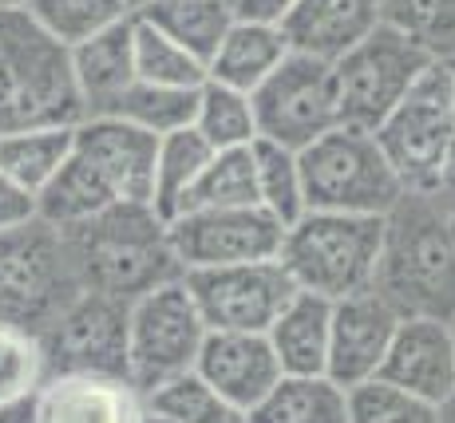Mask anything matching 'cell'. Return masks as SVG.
Wrapping results in <instances>:
<instances>
[{"mask_svg":"<svg viewBox=\"0 0 455 423\" xmlns=\"http://www.w3.org/2000/svg\"><path fill=\"white\" fill-rule=\"evenodd\" d=\"M159 135L119 116H84L60 174L36 194V214L76 226L119 202H151Z\"/></svg>","mask_w":455,"mask_h":423,"instance_id":"obj_1","label":"cell"},{"mask_svg":"<svg viewBox=\"0 0 455 423\" xmlns=\"http://www.w3.org/2000/svg\"><path fill=\"white\" fill-rule=\"evenodd\" d=\"M372 289L400 316H455V230L448 194H408L384 214Z\"/></svg>","mask_w":455,"mask_h":423,"instance_id":"obj_2","label":"cell"},{"mask_svg":"<svg viewBox=\"0 0 455 423\" xmlns=\"http://www.w3.org/2000/svg\"><path fill=\"white\" fill-rule=\"evenodd\" d=\"M64 234L84 289L135 301L147 289L182 277L166 218L151 202H119L76 226H64Z\"/></svg>","mask_w":455,"mask_h":423,"instance_id":"obj_3","label":"cell"},{"mask_svg":"<svg viewBox=\"0 0 455 423\" xmlns=\"http://www.w3.org/2000/svg\"><path fill=\"white\" fill-rule=\"evenodd\" d=\"M72 60L24 8H0V135L36 123H80Z\"/></svg>","mask_w":455,"mask_h":423,"instance_id":"obj_4","label":"cell"},{"mask_svg":"<svg viewBox=\"0 0 455 423\" xmlns=\"http://www.w3.org/2000/svg\"><path fill=\"white\" fill-rule=\"evenodd\" d=\"M384 242V214H340V210H305L285 226L277 261L297 289L317 297H348L372 289Z\"/></svg>","mask_w":455,"mask_h":423,"instance_id":"obj_5","label":"cell"},{"mask_svg":"<svg viewBox=\"0 0 455 423\" xmlns=\"http://www.w3.org/2000/svg\"><path fill=\"white\" fill-rule=\"evenodd\" d=\"M84 293L64 226L32 214L0 230V321L40 332Z\"/></svg>","mask_w":455,"mask_h":423,"instance_id":"obj_6","label":"cell"},{"mask_svg":"<svg viewBox=\"0 0 455 423\" xmlns=\"http://www.w3.org/2000/svg\"><path fill=\"white\" fill-rule=\"evenodd\" d=\"M305 210H340V214H388L404 198L372 131L337 123L309 147H301Z\"/></svg>","mask_w":455,"mask_h":423,"instance_id":"obj_7","label":"cell"},{"mask_svg":"<svg viewBox=\"0 0 455 423\" xmlns=\"http://www.w3.org/2000/svg\"><path fill=\"white\" fill-rule=\"evenodd\" d=\"M451 100L455 68L427 64L404 100L376 123V143L392 163L408 194H443V166H448L451 139Z\"/></svg>","mask_w":455,"mask_h":423,"instance_id":"obj_8","label":"cell"},{"mask_svg":"<svg viewBox=\"0 0 455 423\" xmlns=\"http://www.w3.org/2000/svg\"><path fill=\"white\" fill-rule=\"evenodd\" d=\"M203 340L206 321L187 277H171L127 301V376L139 392L190 372Z\"/></svg>","mask_w":455,"mask_h":423,"instance_id":"obj_9","label":"cell"},{"mask_svg":"<svg viewBox=\"0 0 455 423\" xmlns=\"http://www.w3.org/2000/svg\"><path fill=\"white\" fill-rule=\"evenodd\" d=\"M258 139H274L282 147H309L317 135L340 123L337 76L329 60L290 52L258 87L250 92Z\"/></svg>","mask_w":455,"mask_h":423,"instance_id":"obj_10","label":"cell"},{"mask_svg":"<svg viewBox=\"0 0 455 423\" xmlns=\"http://www.w3.org/2000/svg\"><path fill=\"white\" fill-rule=\"evenodd\" d=\"M427 64L432 60L416 44H408L388 24H376L369 36L356 40L332 64L340 123L361 127V131H376V123L404 100V92L416 84Z\"/></svg>","mask_w":455,"mask_h":423,"instance_id":"obj_11","label":"cell"},{"mask_svg":"<svg viewBox=\"0 0 455 423\" xmlns=\"http://www.w3.org/2000/svg\"><path fill=\"white\" fill-rule=\"evenodd\" d=\"M182 277H187L190 293H195V305L203 313L206 329L266 332L297 293L293 277L277 258L187 269Z\"/></svg>","mask_w":455,"mask_h":423,"instance_id":"obj_12","label":"cell"},{"mask_svg":"<svg viewBox=\"0 0 455 423\" xmlns=\"http://www.w3.org/2000/svg\"><path fill=\"white\" fill-rule=\"evenodd\" d=\"M48 372L127 376V301L100 289H84L48 329L40 332Z\"/></svg>","mask_w":455,"mask_h":423,"instance_id":"obj_13","label":"cell"},{"mask_svg":"<svg viewBox=\"0 0 455 423\" xmlns=\"http://www.w3.org/2000/svg\"><path fill=\"white\" fill-rule=\"evenodd\" d=\"M174 258L182 273L234 266V261L277 258L285 226L261 206H222V210H190L166 218Z\"/></svg>","mask_w":455,"mask_h":423,"instance_id":"obj_14","label":"cell"},{"mask_svg":"<svg viewBox=\"0 0 455 423\" xmlns=\"http://www.w3.org/2000/svg\"><path fill=\"white\" fill-rule=\"evenodd\" d=\"M195 372L218 392V400L238 419H250L261 408L274 384L282 380V364L266 332H238V329H206L198 348Z\"/></svg>","mask_w":455,"mask_h":423,"instance_id":"obj_15","label":"cell"},{"mask_svg":"<svg viewBox=\"0 0 455 423\" xmlns=\"http://www.w3.org/2000/svg\"><path fill=\"white\" fill-rule=\"evenodd\" d=\"M384 380L408 387L435 411L455 400V337L440 316H400L392 345L384 352Z\"/></svg>","mask_w":455,"mask_h":423,"instance_id":"obj_16","label":"cell"},{"mask_svg":"<svg viewBox=\"0 0 455 423\" xmlns=\"http://www.w3.org/2000/svg\"><path fill=\"white\" fill-rule=\"evenodd\" d=\"M396 324H400V313L384 301L376 289L337 297V301H332V316H329L325 372L345 387L376 376L384 364V352L392 345Z\"/></svg>","mask_w":455,"mask_h":423,"instance_id":"obj_17","label":"cell"},{"mask_svg":"<svg viewBox=\"0 0 455 423\" xmlns=\"http://www.w3.org/2000/svg\"><path fill=\"white\" fill-rule=\"evenodd\" d=\"M32 419L40 423H124L143 419L139 387L119 376L48 372L32 395Z\"/></svg>","mask_w":455,"mask_h":423,"instance_id":"obj_18","label":"cell"},{"mask_svg":"<svg viewBox=\"0 0 455 423\" xmlns=\"http://www.w3.org/2000/svg\"><path fill=\"white\" fill-rule=\"evenodd\" d=\"M72 79L80 92L84 116H111L124 92L135 84V56H131V16L108 24L103 32L68 48Z\"/></svg>","mask_w":455,"mask_h":423,"instance_id":"obj_19","label":"cell"},{"mask_svg":"<svg viewBox=\"0 0 455 423\" xmlns=\"http://www.w3.org/2000/svg\"><path fill=\"white\" fill-rule=\"evenodd\" d=\"M376 24H380L376 0H297L285 12L282 32L290 40V52L337 64Z\"/></svg>","mask_w":455,"mask_h":423,"instance_id":"obj_20","label":"cell"},{"mask_svg":"<svg viewBox=\"0 0 455 423\" xmlns=\"http://www.w3.org/2000/svg\"><path fill=\"white\" fill-rule=\"evenodd\" d=\"M285 56H290V40H285L282 24L242 20V16H234L226 36L218 40L214 56L206 60V79L253 92Z\"/></svg>","mask_w":455,"mask_h":423,"instance_id":"obj_21","label":"cell"},{"mask_svg":"<svg viewBox=\"0 0 455 423\" xmlns=\"http://www.w3.org/2000/svg\"><path fill=\"white\" fill-rule=\"evenodd\" d=\"M329 316H332L329 297H317V293H309V289H297L290 297V305H285L282 313H277V321L266 329L282 372H290V376L325 372Z\"/></svg>","mask_w":455,"mask_h":423,"instance_id":"obj_22","label":"cell"},{"mask_svg":"<svg viewBox=\"0 0 455 423\" xmlns=\"http://www.w3.org/2000/svg\"><path fill=\"white\" fill-rule=\"evenodd\" d=\"M76 143V123H36V127H16L0 135V171L24 187L28 194H40L60 166L68 163Z\"/></svg>","mask_w":455,"mask_h":423,"instance_id":"obj_23","label":"cell"},{"mask_svg":"<svg viewBox=\"0 0 455 423\" xmlns=\"http://www.w3.org/2000/svg\"><path fill=\"white\" fill-rule=\"evenodd\" d=\"M250 419L266 423H345L348 419V392L329 372H305L274 384V392L261 400V408Z\"/></svg>","mask_w":455,"mask_h":423,"instance_id":"obj_24","label":"cell"},{"mask_svg":"<svg viewBox=\"0 0 455 423\" xmlns=\"http://www.w3.org/2000/svg\"><path fill=\"white\" fill-rule=\"evenodd\" d=\"M139 16H147L155 28H163L206 64L234 24V4L230 0H151L139 8Z\"/></svg>","mask_w":455,"mask_h":423,"instance_id":"obj_25","label":"cell"},{"mask_svg":"<svg viewBox=\"0 0 455 423\" xmlns=\"http://www.w3.org/2000/svg\"><path fill=\"white\" fill-rule=\"evenodd\" d=\"M214 147L198 135L195 127L171 131V135H159L155 143V182H151V206L159 210L163 218H174L187 198V190L195 187V179L203 174V166L210 163Z\"/></svg>","mask_w":455,"mask_h":423,"instance_id":"obj_26","label":"cell"},{"mask_svg":"<svg viewBox=\"0 0 455 423\" xmlns=\"http://www.w3.org/2000/svg\"><path fill=\"white\" fill-rule=\"evenodd\" d=\"M376 12L432 64L455 68V0H376Z\"/></svg>","mask_w":455,"mask_h":423,"instance_id":"obj_27","label":"cell"},{"mask_svg":"<svg viewBox=\"0 0 455 423\" xmlns=\"http://www.w3.org/2000/svg\"><path fill=\"white\" fill-rule=\"evenodd\" d=\"M48 376L44 345L36 332L0 321V419L16 416L32 419V395Z\"/></svg>","mask_w":455,"mask_h":423,"instance_id":"obj_28","label":"cell"},{"mask_svg":"<svg viewBox=\"0 0 455 423\" xmlns=\"http://www.w3.org/2000/svg\"><path fill=\"white\" fill-rule=\"evenodd\" d=\"M131 56H135V79H147V84L198 87L206 79V64L195 52L182 48L139 12H131Z\"/></svg>","mask_w":455,"mask_h":423,"instance_id":"obj_29","label":"cell"},{"mask_svg":"<svg viewBox=\"0 0 455 423\" xmlns=\"http://www.w3.org/2000/svg\"><path fill=\"white\" fill-rule=\"evenodd\" d=\"M195 131L206 139L214 151L230 147H250L258 139V116H253L250 92L218 79L198 84V108H195Z\"/></svg>","mask_w":455,"mask_h":423,"instance_id":"obj_30","label":"cell"},{"mask_svg":"<svg viewBox=\"0 0 455 423\" xmlns=\"http://www.w3.org/2000/svg\"><path fill=\"white\" fill-rule=\"evenodd\" d=\"M253 182H258V206L269 210L282 226L305 214V179L301 155L274 139H253Z\"/></svg>","mask_w":455,"mask_h":423,"instance_id":"obj_31","label":"cell"},{"mask_svg":"<svg viewBox=\"0 0 455 423\" xmlns=\"http://www.w3.org/2000/svg\"><path fill=\"white\" fill-rule=\"evenodd\" d=\"M250 147H230V151L210 155L203 174H198L195 187L182 198L179 214H190V210H222V206H258V182H253Z\"/></svg>","mask_w":455,"mask_h":423,"instance_id":"obj_32","label":"cell"},{"mask_svg":"<svg viewBox=\"0 0 455 423\" xmlns=\"http://www.w3.org/2000/svg\"><path fill=\"white\" fill-rule=\"evenodd\" d=\"M139 400H143V419H166V423H230V419H238L195 368L147 387V392H139Z\"/></svg>","mask_w":455,"mask_h":423,"instance_id":"obj_33","label":"cell"},{"mask_svg":"<svg viewBox=\"0 0 455 423\" xmlns=\"http://www.w3.org/2000/svg\"><path fill=\"white\" fill-rule=\"evenodd\" d=\"M195 108H198V87H174V84H135L124 92L111 116L135 123V127L151 131V135H171V131L195 127Z\"/></svg>","mask_w":455,"mask_h":423,"instance_id":"obj_34","label":"cell"},{"mask_svg":"<svg viewBox=\"0 0 455 423\" xmlns=\"http://www.w3.org/2000/svg\"><path fill=\"white\" fill-rule=\"evenodd\" d=\"M24 12L64 48H72V44L103 32L108 24L131 16L124 0H28Z\"/></svg>","mask_w":455,"mask_h":423,"instance_id":"obj_35","label":"cell"},{"mask_svg":"<svg viewBox=\"0 0 455 423\" xmlns=\"http://www.w3.org/2000/svg\"><path fill=\"white\" fill-rule=\"evenodd\" d=\"M348 392V419L353 423H427L440 411L432 403H424L419 395H412L408 387L384 380V376H369V380L345 387Z\"/></svg>","mask_w":455,"mask_h":423,"instance_id":"obj_36","label":"cell"},{"mask_svg":"<svg viewBox=\"0 0 455 423\" xmlns=\"http://www.w3.org/2000/svg\"><path fill=\"white\" fill-rule=\"evenodd\" d=\"M36 214V194H28L24 187H16L4 171H0V230L20 226Z\"/></svg>","mask_w":455,"mask_h":423,"instance_id":"obj_37","label":"cell"},{"mask_svg":"<svg viewBox=\"0 0 455 423\" xmlns=\"http://www.w3.org/2000/svg\"><path fill=\"white\" fill-rule=\"evenodd\" d=\"M234 16L242 20H266V24H282L285 12L297 4V0H230Z\"/></svg>","mask_w":455,"mask_h":423,"instance_id":"obj_38","label":"cell"},{"mask_svg":"<svg viewBox=\"0 0 455 423\" xmlns=\"http://www.w3.org/2000/svg\"><path fill=\"white\" fill-rule=\"evenodd\" d=\"M443 190L455 194V100H451V139H448V166H443Z\"/></svg>","mask_w":455,"mask_h":423,"instance_id":"obj_39","label":"cell"},{"mask_svg":"<svg viewBox=\"0 0 455 423\" xmlns=\"http://www.w3.org/2000/svg\"><path fill=\"white\" fill-rule=\"evenodd\" d=\"M124 4H127V12H139V8L151 4V0H124Z\"/></svg>","mask_w":455,"mask_h":423,"instance_id":"obj_40","label":"cell"},{"mask_svg":"<svg viewBox=\"0 0 455 423\" xmlns=\"http://www.w3.org/2000/svg\"><path fill=\"white\" fill-rule=\"evenodd\" d=\"M0 8H28V0H0Z\"/></svg>","mask_w":455,"mask_h":423,"instance_id":"obj_41","label":"cell"},{"mask_svg":"<svg viewBox=\"0 0 455 423\" xmlns=\"http://www.w3.org/2000/svg\"><path fill=\"white\" fill-rule=\"evenodd\" d=\"M448 194V190H443ZM448 214H451V230H455V194H448Z\"/></svg>","mask_w":455,"mask_h":423,"instance_id":"obj_42","label":"cell"},{"mask_svg":"<svg viewBox=\"0 0 455 423\" xmlns=\"http://www.w3.org/2000/svg\"><path fill=\"white\" fill-rule=\"evenodd\" d=\"M451 337H455V316H451Z\"/></svg>","mask_w":455,"mask_h":423,"instance_id":"obj_43","label":"cell"}]
</instances>
